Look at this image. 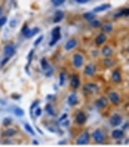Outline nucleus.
<instances>
[{"mask_svg":"<svg viewBox=\"0 0 129 147\" xmlns=\"http://www.w3.org/2000/svg\"><path fill=\"white\" fill-rule=\"evenodd\" d=\"M91 143H92V140H91V131L89 129H83V131L74 138L76 146H88Z\"/></svg>","mask_w":129,"mask_h":147,"instance_id":"nucleus-7","label":"nucleus"},{"mask_svg":"<svg viewBox=\"0 0 129 147\" xmlns=\"http://www.w3.org/2000/svg\"><path fill=\"white\" fill-rule=\"evenodd\" d=\"M110 83L111 85H120L123 83V71L120 67H113L111 68V74H110Z\"/></svg>","mask_w":129,"mask_h":147,"instance_id":"nucleus-8","label":"nucleus"},{"mask_svg":"<svg viewBox=\"0 0 129 147\" xmlns=\"http://www.w3.org/2000/svg\"><path fill=\"white\" fill-rule=\"evenodd\" d=\"M2 15H3V6L0 5V16H2Z\"/></svg>","mask_w":129,"mask_h":147,"instance_id":"nucleus-45","label":"nucleus"},{"mask_svg":"<svg viewBox=\"0 0 129 147\" xmlns=\"http://www.w3.org/2000/svg\"><path fill=\"white\" fill-rule=\"evenodd\" d=\"M13 113H15L16 116H24V110H21L19 107H15V109H13Z\"/></svg>","mask_w":129,"mask_h":147,"instance_id":"nucleus-40","label":"nucleus"},{"mask_svg":"<svg viewBox=\"0 0 129 147\" xmlns=\"http://www.w3.org/2000/svg\"><path fill=\"white\" fill-rule=\"evenodd\" d=\"M64 18H65V12L61 11V9H58V11H55V13H54V16H52V22H54L55 25H58L59 22H62Z\"/></svg>","mask_w":129,"mask_h":147,"instance_id":"nucleus-22","label":"nucleus"},{"mask_svg":"<svg viewBox=\"0 0 129 147\" xmlns=\"http://www.w3.org/2000/svg\"><path fill=\"white\" fill-rule=\"evenodd\" d=\"M16 135H18V129L13 128L12 125L11 126H5V129L2 131V137L3 138H13Z\"/></svg>","mask_w":129,"mask_h":147,"instance_id":"nucleus-19","label":"nucleus"},{"mask_svg":"<svg viewBox=\"0 0 129 147\" xmlns=\"http://www.w3.org/2000/svg\"><path fill=\"white\" fill-rule=\"evenodd\" d=\"M108 9H111V5H110V3H102V5L95 6L92 11L95 12V13H101V12H105V11H108Z\"/></svg>","mask_w":129,"mask_h":147,"instance_id":"nucleus-25","label":"nucleus"},{"mask_svg":"<svg viewBox=\"0 0 129 147\" xmlns=\"http://www.w3.org/2000/svg\"><path fill=\"white\" fill-rule=\"evenodd\" d=\"M128 63H129V59H128Z\"/></svg>","mask_w":129,"mask_h":147,"instance_id":"nucleus-50","label":"nucleus"},{"mask_svg":"<svg viewBox=\"0 0 129 147\" xmlns=\"http://www.w3.org/2000/svg\"><path fill=\"white\" fill-rule=\"evenodd\" d=\"M88 24H89V27H91V28H97V30H99V28H101V25H102V21L98 20V18H95V20L89 21Z\"/></svg>","mask_w":129,"mask_h":147,"instance_id":"nucleus-30","label":"nucleus"},{"mask_svg":"<svg viewBox=\"0 0 129 147\" xmlns=\"http://www.w3.org/2000/svg\"><path fill=\"white\" fill-rule=\"evenodd\" d=\"M98 74V64L95 61H89V63H85L83 65V76L86 79H93Z\"/></svg>","mask_w":129,"mask_h":147,"instance_id":"nucleus-5","label":"nucleus"},{"mask_svg":"<svg viewBox=\"0 0 129 147\" xmlns=\"http://www.w3.org/2000/svg\"><path fill=\"white\" fill-rule=\"evenodd\" d=\"M79 95H77V91H71L70 94H68V97H67V104L68 106H71V107H74V106H77L79 104Z\"/></svg>","mask_w":129,"mask_h":147,"instance_id":"nucleus-20","label":"nucleus"},{"mask_svg":"<svg viewBox=\"0 0 129 147\" xmlns=\"http://www.w3.org/2000/svg\"><path fill=\"white\" fill-rule=\"evenodd\" d=\"M68 83V73H67V70H59V73H58V85L59 86H65Z\"/></svg>","mask_w":129,"mask_h":147,"instance_id":"nucleus-21","label":"nucleus"},{"mask_svg":"<svg viewBox=\"0 0 129 147\" xmlns=\"http://www.w3.org/2000/svg\"><path fill=\"white\" fill-rule=\"evenodd\" d=\"M7 21H9V20H7V16H6V15H2V16H0V30L5 27V24H6Z\"/></svg>","mask_w":129,"mask_h":147,"instance_id":"nucleus-35","label":"nucleus"},{"mask_svg":"<svg viewBox=\"0 0 129 147\" xmlns=\"http://www.w3.org/2000/svg\"><path fill=\"white\" fill-rule=\"evenodd\" d=\"M45 111L48 113V116H52V117L56 116V109H55V106L52 104V102H49V101H48V104L45 106Z\"/></svg>","mask_w":129,"mask_h":147,"instance_id":"nucleus-26","label":"nucleus"},{"mask_svg":"<svg viewBox=\"0 0 129 147\" xmlns=\"http://www.w3.org/2000/svg\"><path fill=\"white\" fill-rule=\"evenodd\" d=\"M55 100V95H48L46 97V101H54Z\"/></svg>","mask_w":129,"mask_h":147,"instance_id":"nucleus-43","label":"nucleus"},{"mask_svg":"<svg viewBox=\"0 0 129 147\" xmlns=\"http://www.w3.org/2000/svg\"><path fill=\"white\" fill-rule=\"evenodd\" d=\"M110 106V101L107 98V95H98L93 101V107H95L98 111H104L107 110V107Z\"/></svg>","mask_w":129,"mask_h":147,"instance_id":"nucleus-10","label":"nucleus"},{"mask_svg":"<svg viewBox=\"0 0 129 147\" xmlns=\"http://www.w3.org/2000/svg\"><path fill=\"white\" fill-rule=\"evenodd\" d=\"M74 2H76L77 5H86V3L92 2V0H74Z\"/></svg>","mask_w":129,"mask_h":147,"instance_id":"nucleus-42","label":"nucleus"},{"mask_svg":"<svg viewBox=\"0 0 129 147\" xmlns=\"http://www.w3.org/2000/svg\"><path fill=\"white\" fill-rule=\"evenodd\" d=\"M107 98H108L110 104L113 106V107H119L120 104H122V101H123L122 94H120L119 91H116V89H110L107 92Z\"/></svg>","mask_w":129,"mask_h":147,"instance_id":"nucleus-9","label":"nucleus"},{"mask_svg":"<svg viewBox=\"0 0 129 147\" xmlns=\"http://www.w3.org/2000/svg\"><path fill=\"white\" fill-rule=\"evenodd\" d=\"M128 102H129V95H128Z\"/></svg>","mask_w":129,"mask_h":147,"instance_id":"nucleus-49","label":"nucleus"},{"mask_svg":"<svg viewBox=\"0 0 129 147\" xmlns=\"http://www.w3.org/2000/svg\"><path fill=\"white\" fill-rule=\"evenodd\" d=\"M126 135V131L122 128V126H117V128H113L110 131V134H108V137L111 138V140H114L116 143H120L123 140V137Z\"/></svg>","mask_w":129,"mask_h":147,"instance_id":"nucleus-12","label":"nucleus"},{"mask_svg":"<svg viewBox=\"0 0 129 147\" xmlns=\"http://www.w3.org/2000/svg\"><path fill=\"white\" fill-rule=\"evenodd\" d=\"M28 30H30V25H28L27 22H24V25H22V27H21V34H22V37H24L25 34L28 33Z\"/></svg>","mask_w":129,"mask_h":147,"instance_id":"nucleus-33","label":"nucleus"},{"mask_svg":"<svg viewBox=\"0 0 129 147\" xmlns=\"http://www.w3.org/2000/svg\"><path fill=\"white\" fill-rule=\"evenodd\" d=\"M13 123V117H6L3 119V126H11Z\"/></svg>","mask_w":129,"mask_h":147,"instance_id":"nucleus-36","label":"nucleus"},{"mask_svg":"<svg viewBox=\"0 0 129 147\" xmlns=\"http://www.w3.org/2000/svg\"><path fill=\"white\" fill-rule=\"evenodd\" d=\"M86 63V54L82 52V51H76V52L71 54V58H70V64L71 67L74 68V70H80V68H83Z\"/></svg>","mask_w":129,"mask_h":147,"instance_id":"nucleus-4","label":"nucleus"},{"mask_svg":"<svg viewBox=\"0 0 129 147\" xmlns=\"http://www.w3.org/2000/svg\"><path fill=\"white\" fill-rule=\"evenodd\" d=\"M39 33H40V28H39V27H33V28H30L28 33L24 36V39H31V37L36 36V34H39Z\"/></svg>","mask_w":129,"mask_h":147,"instance_id":"nucleus-29","label":"nucleus"},{"mask_svg":"<svg viewBox=\"0 0 129 147\" xmlns=\"http://www.w3.org/2000/svg\"><path fill=\"white\" fill-rule=\"evenodd\" d=\"M24 128H25V131H27L30 135H34V129H33V128H31L28 123H24Z\"/></svg>","mask_w":129,"mask_h":147,"instance_id":"nucleus-39","label":"nucleus"},{"mask_svg":"<svg viewBox=\"0 0 129 147\" xmlns=\"http://www.w3.org/2000/svg\"><path fill=\"white\" fill-rule=\"evenodd\" d=\"M61 27L59 25H55V27L52 28V31H50V42H49V46H55L56 43L61 40Z\"/></svg>","mask_w":129,"mask_h":147,"instance_id":"nucleus-14","label":"nucleus"},{"mask_svg":"<svg viewBox=\"0 0 129 147\" xmlns=\"http://www.w3.org/2000/svg\"><path fill=\"white\" fill-rule=\"evenodd\" d=\"M42 40H43V36H39L36 40H34V48H36V46H39L40 43H42Z\"/></svg>","mask_w":129,"mask_h":147,"instance_id":"nucleus-41","label":"nucleus"},{"mask_svg":"<svg viewBox=\"0 0 129 147\" xmlns=\"http://www.w3.org/2000/svg\"><path fill=\"white\" fill-rule=\"evenodd\" d=\"M108 134L104 128H95L93 131L91 132V140L92 143H95V144H99V146H104L108 143Z\"/></svg>","mask_w":129,"mask_h":147,"instance_id":"nucleus-2","label":"nucleus"},{"mask_svg":"<svg viewBox=\"0 0 129 147\" xmlns=\"http://www.w3.org/2000/svg\"><path fill=\"white\" fill-rule=\"evenodd\" d=\"M125 16H129V6H128V7H122V9H119V11L113 15V20L125 18Z\"/></svg>","mask_w":129,"mask_h":147,"instance_id":"nucleus-24","label":"nucleus"},{"mask_svg":"<svg viewBox=\"0 0 129 147\" xmlns=\"http://www.w3.org/2000/svg\"><path fill=\"white\" fill-rule=\"evenodd\" d=\"M126 52H128V54H129V45H128V46H126Z\"/></svg>","mask_w":129,"mask_h":147,"instance_id":"nucleus-48","label":"nucleus"},{"mask_svg":"<svg viewBox=\"0 0 129 147\" xmlns=\"http://www.w3.org/2000/svg\"><path fill=\"white\" fill-rule=\"evenodd\" d=\"M31 144H33V146H39V141H37V140H34Z\"/></svg>","mask_w":129,"mask_h":147,"instance_id":"nucleus-46","label":"nucleus"},{"mask_svg":"<svg viewBox=\"0 0 129 147\" xmlns=\"http://www.w3.org/2000/svg\"><path fill=\"white\" fill-rule=\"evenodd\" d=\"M117 65V61L113 57H108V58H101V67L104 70H111L113 67Z\"/></svg>","mask_w":129,"mask_h":147,"instance_id":"nucleus-17","label":"nucleus"},{"mask_svg":"<svg viewBox=\"0 0 129 147\" xmlns=\"http://www.w3.org/2000/svg\"><path fill=\"white\" fill-rule=\"evenodd\" d=\"M34 52H36V48L31 49L30 52H28V55H27V65H30V64H31V61H33V57H34Z\"/></svg>","mask_w":129,"mask_h":147,"instance_id":"nucleus-32","label":"nucleus"},{"mask_svg":"<svg viewBox=\"0 0 129 147\" xmlns=\"http://www.w3.org/2000/svg\"><path fill=\"white\" fill-rule=\"evenodd\" d=\"M9 25H11V27L13 28V27H15V25H16V22H15V20H13V21H11V22H9Z\"/></svg>","mask_w":129,"mask_h":147,"instance_id":"nucleus-44","label":"nucleus"},{"mask_svg":"<svg viewBox=\"0 0 129 147\" xmlns=\"http://www.w3.org/2000/svg\"><path fill=\"white\" fill-rule=\"evenodd\" d=\"M123 123V115L119 113V111H114V113H111L110 117H108V125L111 128H117V126H122Z\"/></svg>","mask_w":129,"mask_h":147,"instance_id":"nucleus-13","label":"nucleus"},{"mask_svg":"<svg viewBox=\"0 0 129 147\" xmlns=\"http://www.w3.org/2000/svg\"><path fill=\"white\" fill-rule=\"evenodd\" d=\"M50 3H52V6H55V7H59V6H62L65 3V0H50Z\"/></svg>","mask_w":129,"mask_h":147,"instance_id":"nucleus-34","label":"nucleus"},{"mask_svg":"<svg viewBox=\"0 0 129 147\" xmlns=\"http://www.w3.org/2000/svg\"><path fill=\"white\" fill-rule=\"evenodd\" d=\"M39 104H40V101H39V100H36V101H33V102H31V107H30V111H31V113H33L34 110H36V107H39Z\"/></svg>","mask_w":129,"mask_h":147,"instance_id":"nucleus-38","label":"nucleus"},{"mask_svg":"<svg viewBox=\"0 0 129 147\" xmlns=\"http://www.w3.org/2000/svg\"><path fill=\"white\" fill-rule=\"evenodd\" d=\"M126 43H128V45H129V34H128V36H126Z\"/></svg>","mask_w":129,"mask_h":147,"instance_id":"nucleus-47","label":"nucleus"},{"mask_svg":"<svg viewBox=\"0 0 129 147\" xmlns=\"http://www.w3.org/2000/svg\"><path fill=\"white\" fill-rule=\"evenodd\" d=\"M80 89H82V92H83L85 97H86V98H89V97H95L97 94H99V91H101V86H99V83H98V82L88 80V82L82 83Z\"/></svg>","mask_w":129,"mask_h":147,"instance_id":"nucleus-1","label":"nucleus"},{"mask_svg":"<svg viewBox=\"0 0 129 147\" xmlns=\"http://www.w3.org/2000/svg\"><path fill=\"white\" fill-rule=\"evenodd\" d=\"M82 18H83L86 22H89V21H92V20L97 18V13L93 12V11H89V12H85V13L82 15Z\"/></svg>","mask_w":129,"mask_h":147,"instance_id":"nucleus-28","label":"nucleus"},{"mask_svg":"<svg viewBox=\"0 0 129 147\" xmlns=\"http://www.w3.org/2000/svg\"><path fill=\"white\" fill-rule=\"evenodd\" d=\"M56 123L59 125V128H61V126H65V128H67L68 125H70V120H68V115H67V113H64L61 117H59V119L56 120Z\"/></svg>","mask_w":129,"mask_h":147,"instance_id":"nucleus-27","label":"nucleus"},{"mask_svg":"<svg viewBox=\"0 0 129 147\" xmlns=\"http://www.w3.org/2000/svg\"><path fill=\"white\" fill-rule=\"evenodd\" d=\"M15 54H16V45L12 42H7L3 46V59L0 61V67H5L12 59V57H15Z\"/></svg>","mask_w":129,"mask_h":147,"instance_id":"nucleus-3","label":"nucleus"},{"mask_svg":"<svg viewBox=\"0 0 129 147\" xmlns=\"http://www.w3.org/2000/svg\"><path fill=\"white\" fill-rule=\"evenodd\" d=\"M99 30H101L102 33H105V34H111V33H113V30H114V25H113V22L107 21V22H102V25H101Z\"/></svg>","mask_w":129,"mask_h":147,"instance_id":"nucleus-23","label":"nucleus"},{"mask_svg":"<svg viewBox=\"0 0 129 147\" xmlns=\"http://www.w3.org/2000/svg\"><path fill=\"white\" fill-rule=\"evenodd\" d=\"M82 76L79 71H73L68 74V86H70L71 91H79L82 86Z\"/></svg>","mask_w":129,"mask_h":147,"instance_id":"nucleus-6","label":"nucleus"},{"mask_svg":"<svg viewBox=\"0 0 129 147\" xmlns=\"http://www.w3.org/2000/svg\"><path fill=\"white\" fill-rule=\"evenodd\" d=\"M77 48H79V39L74 37V36L67 39V42L64 43V51L65 52H71V51H76Z\"/></svg>","mask_w":129,"mask_h":147,"instance_id":"nucleus-16","label":"nucleus"},{"mask_svg":"<svg viewBox=\"0 0 129 147\" xmlns=\"http://www.w3.org/2000/svg\"><path fill=\"white\" fill-rule=\"evenodd\" d=\"M99 55L101 58H108V57H114V48L110 45V43H104L99 48Z\"/></svg>","mask_w":129,"mask_h":147,"instance_id":"nucleus-15","label":"nucleus"},{"mask_svg":"<svg viewBox=\"0 0 129 147\" xmlns=\"http://www.w3.org/2000/svg\"><path fill=\"white\" fill-rule=\"evenodd\" d=\"M40 67H42V70H43V71L48 70V68L50 67L49 59H48V58H42V59H40Z\"/></svg>","mask_w":129,"mask_h":147,"instance_id":"nucleus-31","label":"nucleus"},{"mask_svg":"<svg viewBox=\"0 0 129 147\" xmlns=\"http://www.w3.org/2000/svg\"><path fill=\"white\" fill-rule=\"evenodd\" d=\"M45 76H46V77H52V76H54V67H52V65H50L48 70H45Z\"/></svg>","mask_w":129,"mask_h":147,"instance_id":"nucleus-37","label":"nucleus"},{"mask_svg":"<svg viewBox=\"0 0 129 147\" xmlns=\"http://www.w3.org/2000/svg\"><path fill=\"white\" fill-rule=\"evenodd\" d=\"M107 40H108V34L101 31V33H98L95 36V39H93V45H95L97 48H101L104 43H107Z\"/></svg>","mask_w":129,"mask_h":147,"instance_id":"nucleus-18","label":"nucleus"},{"mask_svg":"<svg viewBox=\"0 0 129 147\" xmlns=\"http://www.w3.org/2000/svg\"><path fill=\"white\" fill-rule=\"evenodd\" d=\"M73 120H74V125L76 126H85L86 122H88V113L85 110H77L74 116H73Z\"/></svg>","mask_w":129,"mask_h":147,"instance_id":"nucleus-11","label":"nucleus"}]
</instances>
